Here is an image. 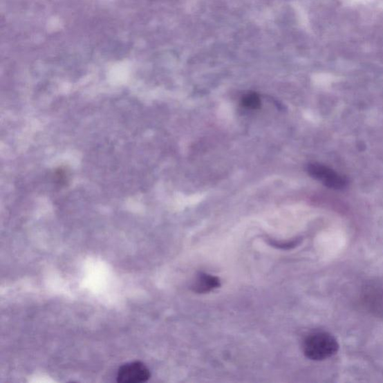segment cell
<instances>
[{"label":"cell","mask_w":383,"mask_h":383,"mask_svg":"<svg viewBox=\"0 0 383 383\" xmlns=\"http://www.w3.org/2000/svg\"><path fill=\"white\" fill-rule=\"evenodd\" d=\"M303 349L308 359L323 361L333 357L339 351V344L331 334L319 332L306 337Z\"/></svg>","instance_id":"6da1fadb"},{"label":"cell","mask_w":383,"mask_h":383,"mask_svg":"<svg viewBox=\"0 0 383 383\" xmlns=\"http://www.w3.org/2000/svg\"><path fill=\"white\" fill-rule=\"evenodd\" d=\"M221 286V281L217 277L200 273L194 281L192 288L198 294H205Z\"/></svg>","instance_id":"277c9868"},{"label":"cell","mask_w":383,"mask_h":383,"mask_svg":"<svg viewBox=\"0 0 383 383\" xmlns=\"http://www.w3.org/2000/svg\"><path fill=\"white\" fill-rule=\"evenodd\" d=\"M241 104L245 108L257 109L261 107V102L259 95L250 93L243 97Z\"/></svg>","instance_id":"5b68a950"},{"label":"cell","mask_w":383,"mask_h":383,"mask_svg":"<svg viewBox=\"0 0 383 383\" xmlns=\"http://www.w3.org/2000/svg\"><path fill=\"white\" fill-rule=\"evenodd\" d=\"M151 377L149 369L140 362L124 364L118 371L117 381L122 383H140Z\"/></svg>","instance_id":"3957f363"},{"label":"cell","mask_w":383,"mask_h":383,"mask_svg":"<svg viewBox=\"0 0 383 383\" xmlns=\"http://www.w3.org/2000/svg\"><path fill=\"white\" fill-rule=\"evenodd\" d=\"M307 170L310 176L321 181L325 186L332 189H343L348 183L344 177L330 168L321 165V164H309Z\"/></svg>","instance_id":"7a4b0ae2"}]
</instances>
